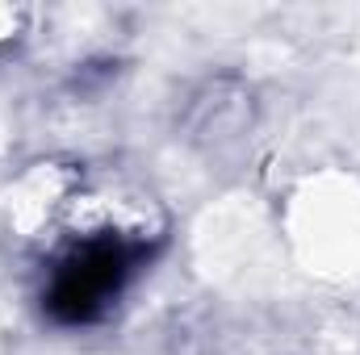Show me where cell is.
<instances>
[{
    "mask_svg": "<svg viewBox=\"0 0 360 355\" xmlns=\"http://www.w3.org/2000/svg\"><path fill=\"white\" fill-rule=\"evenodd\" d=\"M139 247L105 234V239H89L80 243L63 264L55 267V280L46 288V309L59 322H89L96 318L122 288V280L139 264Z\"/></svg>",
    "mask_w": 360,
    "mask_h": 355,
    "instance_id": "cell-1",
    "label": "cell"
}]
</instances>
